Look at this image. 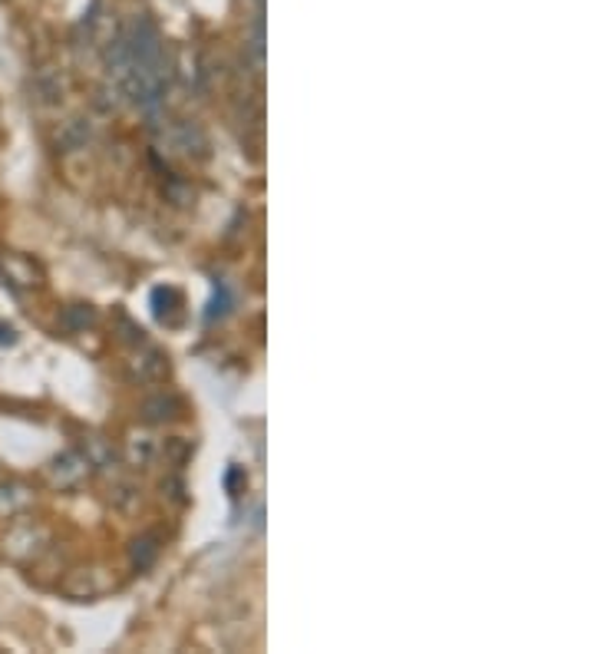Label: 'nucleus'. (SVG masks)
<instances>
[]
</instances>
